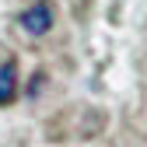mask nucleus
Returning a JSON list of instances; mask_svg holds the SVG:
<instances>
[{
	"label": "nucleus",
	"mask_w": 147,
	"mask_h": 147,
	"mask_svg": "<svg viewBox=\"0 0 147 147\" xmlns=\"http://www.w3.org/2000/svg\"><path fill=\"white\" fill-rule=\"evenodd\" d=\"M53 21H56V11H53V4H46V0H39V4H32L25 14H21V28L28 35H46L53 28Z\"/></svg>",
	"instance_id": "1"
},
{
	"label": "nucleus",
	"mask_w": 147,
	"mask_h": 147,
	"mask_svg": "<svg viewBox=\"0 0 147 147\" xmlns=\"http://www.w3.org/2000/svg\"><path fill=\"white\" fill-rule=\"evenodd\" d=\"M18 95V67L14 60H4L0 63V105H11Z\"/></svg>",
	"instance_id": "2"
}]
</instances>
